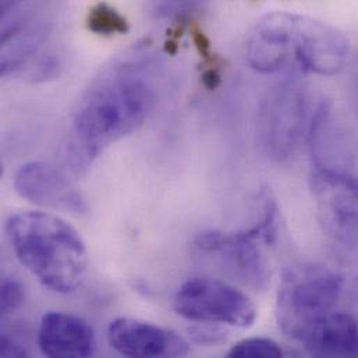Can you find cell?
I'll list each match as a JSON object with an SVG mask.
<instances>
[{
    "label": "cell",
    "instance_id": "6",
    "mask_svg": "<svg viewBox=\"0 0 358 358\" xmlns=\"http://www.w3.org/2000/svg\"><path fill=\"white\" fill-rule=\"evenodd\" d=\"M173 307L188 321L236 328L251 327L258 314L254 301L245 293L209 278H195L182 283L175 294Z\"/></svg>",
    "mask_w": 358,
    "mask_h": 358
},
{
    "label": "cell",
    "instance_id": "20",
    "mask_svg": "<svg viewBox=\"0 0 358 358\" xmlns=\"http://www.w3.org/2000/svg\"><path fill=\"white\" fill-rule=\"evenodd\" d=\"M356 81H357V83H356V91H357V99H358V74H357V78H356ZM358 102V101H357Z\"/></svg>",
    "mask_w": 358,
    "mask_h": 358
},
{
    "label": "cell",
    "instance_id": "9",
    "mask_svg": "<svg viewBox=\"0 0 358 358\" xmlns=\"http://www.w3.org/2000/svg\"><path fill=\"white\" fill-rule=\"evenodd\" d=\"M109 345L126 357H182L188 343L176 332L131 318L115 320L108 329Z\"/></svg>",
    "mask_w": 358,
    "mask_h": 358
},
{
    "label": "cell",
    "instance_id": "13",
    "mask_svg": "<svg viewBox=\"0 0 358 358\" xmlns=\"http://www.w3.org/2000/svg\"><path fill=\"white\" fill-rule=\"evenodd\" d=\"M49 28L45 24L27 25L14 22L1 32V74L18 69L45 42Z\"/></svg>",
    "mask_w": 358,
    "mask_h": 358
},
{
    "label": "cell",
    "instance_id": "11",
    "mask_svg": "<svg viewBox=\"0 0 358 358\" xmlns=\"http://www.w3.org/2000/svg\"><path fill=\"white\" fill-rule=\"evenodd\" d=\"M38 345L48 357H91L95 353V335L92 328L76 315L49 313L41 321Z\"/></svg>",
    "mask_w": 358,
    "mask_h": 358
},
{
    "label": "cell",
    "instance_id": "19",
    "mask_svg": "<svg viewBox=\"0 0 358 358\" xmlns=\"http://www.w3.org/2000/svg\"><path fill=\"white\" fill-rule=\"evenodd\" d=\"M20 0H0V8H1V13L6 14L8 13L10 8H13Z\"/></svg>",
    "mask_w": 358,
    "mask_h": 358
},
{
    "label": "cell",
    "instance_id": "3",
    "mask_svg": "<svg viewBox=\"0 0 358 358\" xmlns=\"http://www.w3.org/2000/svg\"><path fill=\"white\" fill-rule=\"evenodd\" d=\"M278 231V206L265 199L261 219L243 231H203L195 238V248L238 282L255 290L266 289L271 280V265L262 244H272Z\"/></svg>",
    "mask_w": 358,
    "mask_h": 358
},
{
    "label": "cell",
    "instance_id": "14",
    "mask_svg": "<svg viewBox=\"0 0 358 358\" xmlns=\"http://www.w3.org/2000/svg\"><path fill=\"white\" fill-rule=\"evenodd\" d=\"M293 53L289 43L262 36L252 32L247 43L248 64L259 73H275L280 70Z\"/></svg>",
    "mask_w": 358,
    "mask_h": 358
},
{
    "label": "cell",
    "instance_id": "17",
    "mask_svg": "<svg viewBox=\"0 0 358 358\" xmlns=\"http://www.w3.org/2000/svg\"><path fill=\"white\" fill-rule=\"evenodd\" d=\"M25 301V289L14 278H4L1 282V314H10L18 310Z\"/></svg>",
    "mask_w": 358,
    "mask_h": 358
},
{
    "label": "cell",
    "instance_id": "2",
    "mask_svg": "<svg viewBox=\"0 0 358 358\" xmlns=\"http://www.w3.org/2000/svg\"><path fill=\"white\" fill-rule=\"evenodd\" d=\"M6 234L18 261L48 289L70 293L87 271V248L80 233L66 220L45 212L14 213Z\"/></svg>",
    "mask_w": 358,
    "mask_h": 358
},
{
    "label": "cell",
    "instance_id": "18",
    "mask_svg": "<svg viewBox=\"0 0 358 358\" xmlns=\"http://www.w3.org/2000/svg\"><path fill=\"white\" fill-rule=\"evenodd\" d=\"M0 356L4 358L27 357V352L14 339H11L6 334H3L1 342H0Z\"/></svg>",
    "mask_w": 358,
    "mask_h": 358
},
{
    "label": "cell",
    "instance_id": "1",
    "mask_svg": "<svg viewBox=\"0 0 358 358\" xmlns=\"http://www.w3.org/2000/svg\"><path fill=\"white\" fill-rule=\"evenodd\" d=\"M145 69L140 60L117 63L84 94L73 119L77 164L85 165L148 119L155 106V90Z\"/></svg>",
    "mask_w": 358,
    "mask_h": 358
},
{
    "label": "cell",
    "instance_id": "8",
    "mask_svg": "<svg viewBox=\"0 0 358 358\" xmlns=\"http://www.w3.org/2000/svg\"><path fill=\"white\" fill-rule=\"evenodd\" d=\"M292 50L304 71L332 77L346 67L350 57V42L338 28L297 14Z\"/></svg>",
    "mask_w": 358,
    "mask_h": 358
},
{
    "label": "cell",
    "instance_id": "10",
    "mask_svg": "<svg viewBox=\"0 0 358 358\" xmlns=\"http://www.w3.org/2000/svg\"><path fill=\"white\" fill-rule=\"evenodd\" d=\"M15 191L25 199L53 209L84 213L87 203L80 191L55 166L45 162L22 165L14 178Z\"/></svg>",
    "mask_w": 358,
    "mask_h": 358
},
{
    "label": "cell",
    "instance_id": "12",
    "mask_svg": "<svg viewBox=\"0 0 358 358\" xmlns=\"http://www.w3.org/2000/svg\"><path fill=\"white\" fill-rule=\"evenodd\" d=\"M314 357H358V321L332 311L318 321L301 342Z\"/></svg>",
    "mask_w": 358,
    "mask_h": 358
},
{
    "label": "cell",
    "instance_id": "16",
    "mask_svg": "<svg viewBox=\"0 0 358 358\" xmlns=\"http://www.w3.org/2000/svg\"><path fill=\"white\" fill-rule=\"evenodd\" d=\"M231 358H279L283 357V350L271 339L252 338L236 343L227 353Z\"/></svg>",
    "mask_w": 358,
    "mask_h": 358
},
{
    "label": "cell",
    "instance_id": "4",
    "mask_svg": "<svg viewBox=\"0 0 358 358\" xmlns=\"http://www.w3.org/2000/svg\"><path fill=\"white\" fill-rule=\"evenodd\" d=\"M345 290V278L321 265L289 269L279 287L276 315L282 331L303 342L310 329L335 311Z\"/></svg>",
    "mask_w": 358,
    "mask_h": 358
},
{
    "label": "cell",
    "instance_id": "15",
    "mask_svg": "<svg viewBox=\"0 0 358 358\" xmlns=\"http://www.w3.org/2000/svg\"><path fill=\"white\" fill-rule=\"evenodd\" d=\"M88 28L99 35L124 34L129 29L126 18L106 3L95 6L88 15Z\"/></svg>",
    "mask_w": 358,
    "mask_h": 358
},
{
    "label": "cell",
    "instance_id": "5",
    "mask_svg": "<svg viewBox=\"0 0 358 358\" xmlns=\"http://www.w3.org/2000/svg\"><path fill=\"white\" fill-rule=\"evenodd\" d=\"M315 109L308 91L299 83L271 88L259 103L257 119V136L265 154L278 162L294 157L308 140Z\"/></svg>",
    "mask_w": 358,
    "mask_h": 358
},
{
    "label": "cell",
    "instance_id": "7",
    "mask_svg": "<svg viewBox=\"0 0 358 358\" xmlns=\"http://www.w3.org/2000/svg\"><path fill=\"white\" fill-rule=\"evenodd\" d=\"M311 189L325 231L358 248V173L313 169Z\"/></svg>",
    "mask_w": 358,
    "mask_h": 358
}]
</instances>
